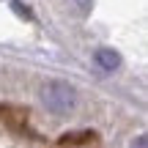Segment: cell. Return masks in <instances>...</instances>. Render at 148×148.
Wrapping results in <instances>:
<instances>
[{
  "label": "cell",
  "instance_id": "1",
  "mask_svg": "<svg viewBox=\"0 0 148 148\" xmlns=\"http://www.w3.org/2000/svg\"><path fill=\"white\" fill-rule=\"evenodd\" d=\"M41 104L47 112L52 115H71L74 107H77V88L66 79H52V82H44L41 88Z\"/></svg>",
  "mask_w": 148,
  "mask_h": 148
},
{
  "label": "cell",
  "instance_id": "2",
  "mask_svg": "<svg viewBox=\"0 0 148 148\" xmlns=\"http://www.w3.org/2000/svg\"><path fill=\"white\" fill-rule=\"evenodd\" d=\"M93 63L99 66L101 71H115L118 66H121V55H118L115 49H110V47H101V49L93 52Z\"/></svg>",
  "mask_w": 148,
  "mask_h": 148
},
{
  "label": "cell",
  "instance_id": "3",
  "mask_svg": "<svg viewBox=\"0 0 148 148\" xmlns=\"http://www.w3.org/2000/svg\"><path fill=\"white\" fill-rule=\"evenodd\" d=\"M129 148H148V137H145V134H137V137H134V143L129 145Z\"/></svg>",
  "mask_w": 148,
  "mask_h": 148
},
{
  "label": "cell",
  "instance_id": "4",
  "mask_svg": "<svg viewBox=\"0 0 148 148\" xmlns=\"http://www.w3.org/2000/svg\"><path fill=\"white\" fill-rule=\"evenodd\" d=\"M77 3L82 5V8H88V5H90V0H77Z\"/></svg>",
  "mask_w": 148,
  "mask_h": 148
}]
</instances>
